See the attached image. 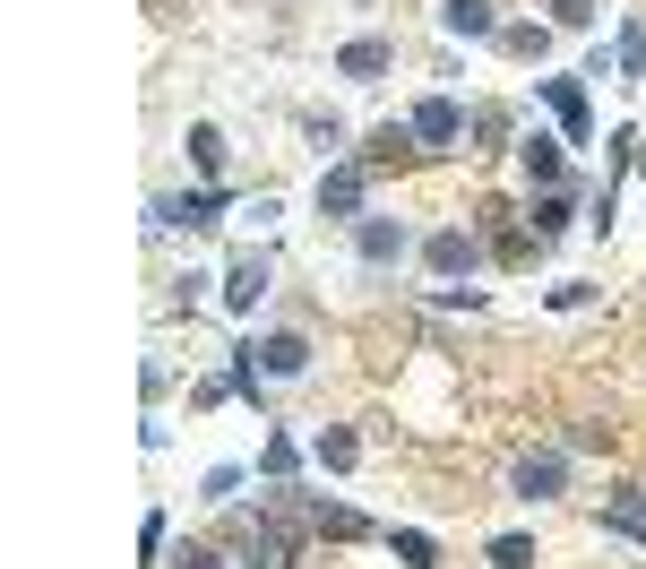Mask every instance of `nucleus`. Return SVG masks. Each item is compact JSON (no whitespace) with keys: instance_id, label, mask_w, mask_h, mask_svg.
<instances>
[{"instance_id":"obj_1","label":"nucleus","mask_w":646,"mask_h":569,"mask_svg":"<svg viewBox=\"0 0 646 569\" xmlns=\"http://www.w3.org/2000/svg\"><path fill=\"white\" fill-rule=\"evenodd\" d=\"M492 561H500V569H535V544H518V535H509V544H500Z\"/></svg>"}]
</instances>
